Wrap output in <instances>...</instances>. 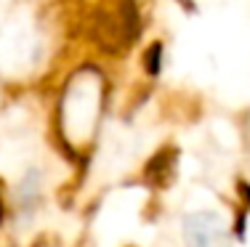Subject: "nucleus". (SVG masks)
<instances>
[{
	"mask_svg": "<svg viewBox=\"0 0 250 247\" xmlns=\"http://www.w3.org/2000/svg\"><path fill=\"white\" fill-rule=\"evenodd\" d=\"M101 112V82L93 72H80L67 85L62 98V128L72 144H85L93 136Z\"/></svg>",
	"mask_w": 250,
	"mask_h": 247,
	"instance_id": "nucleus-1",
	"label": "nucleus"
},
{
	"mask_svg": "<svg viewBox=\"0 0 250 247\" xmlns=\"http://www.w3.org/2000/svg\"><path fill=\"white\" fill-rule=\"evenodd\" d=\"M181 234L187 247H231L229 223L216 210H194L184 215Z\"/></svg>",
	"mask_w": 250,
	"mask_h": 247,
	"instance_id": "nucleus-2",
	"label": "nucleus"
}]
</instances>
